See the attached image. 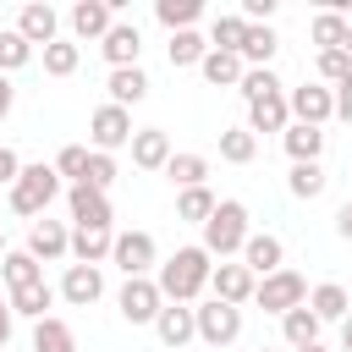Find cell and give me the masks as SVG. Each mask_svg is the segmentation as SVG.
<instances>
[{
  "label": "cell",
  "mask_w": 352,
  "mask_h": 352,
  "mask_svg": "<svg viewBox=\"0 0 352 352\" xmlns=\"http://www.w3.org/2000/svg\"><path fill=\"white\" fill-rule=\"evenodd\" d=\"M11 319H16V314H11V302H6V297H0V346H6V341H11Z\"/></svg>",
  "instance_id": "obj_50"
},
{
  "label": "cell",
  "mask_w": 352,
  "mask_h": 352,
  "mask_svg": "<svg viewBox=\"0 0 352 352\" xmlns=\"http://www.w3.org/2000/svg\"><path fill=\"white\" fill-rule=\"evenodd\" d=\"M236 16H242V22H270V16H275V0H242Z\"/></svg>",
  "instance_id": "obj_45"
},
{
  "label": "cell",
  "mask_w": 352,
  "mask_h": 352,
  "mask_svg": "<svg viewBox=\"0 0 352 352\" xmlns=\"http://www.w3.org/2000/svg\"><path fill=\"white\" fill-rule=\"evenodd\" d=\"M28 60H33V44H28L16 28H0V77L16 72V66H28Z\"/></svg>",
  "instance_id": "obj_39"
},
{
  "label": "cell",
  "mask_w": 352,
  "mask_h": 352,
  "mask_svg": "<svg viewBox=\"0 0 352 352\" xmlns=\"http://www.w3.org/2000/svg\"><path fill=\"white\" fill-rule=\"evenodd\" d=\"M55 176H60V182H72V187H77V182H82V176H88V148H82V143H66V148H60V154H55Z\"/></svg>",
  "instance_id": "obj_41"
},
{
  "label": "cell",
  "mask_w": 352,
  "mask_h": 352,
  "mask_svg": "<svg viewBox=\"0 0 352 352\" xmlns=\"http://www.w3.org/2000/svg\"><path fill=\"white\" fill-rule=\"evenodd\" d=\"M198 72H204L209 88H236L248 66H242V55H231V50H209V55L198 60Z\"/></svg>",
  "instance_id": "obj_24"
},
{
  "label": "cell",
  "mask_w": 352,
  "mask_h": 352,
  "mask_svg": "<svg viewBox=\"0 0 352 352\" xmlns=\"http://www.w3.org/2000/svg\"><path fill=\"white\" fill-rule=\"evenodd\" d=\"M341 352H352V314L341 319Z\"/></svg>",
  "instance_id": "obj_51"
},
{
  "label": "cell",
  "mask_w": 352,
  "mask_h": 352,
  "mask_svg": "<svg viewBox=\"0 0 352 352\" xmlns=\"http://www.w3.org/2000/svg\"><path fill=\"white\" fill-rule=\"evenodd\" d=\"M33 352H77L72 324H66V319H55V314L33 319Z\"/></svg>",
  "instance_id": "obj_26"
},
{
  "label": "cell",
  "mask_w": 352,
  "mask_h": 352,
  "mask_svg": "<svg viewBox=\"0 0 352 352\" xmlns=\"http://www.w3.org/2000/svg\"><path fill=\"white\" fill-rule=\"evenodd\" d=\"M28 253H33L38 264L66 258V253H72V231H66L60 220H33V231H28Z\"/></svg>",
  "instance_id": "obj_17"
},
{
  "label": "cell",
  "mask_w": 352,
  "mask_h": 352,
  "mask_svg": "<svg viewBox=\"0 0 352 352\" xmlns=\"http://www.w3.org/2000/svg\"><path fill=\"white\" fill-rule=\"evenodd\" d=\"M110 182H116V160H110V154H94V148H88V176H82L77 187H94V192H110Z\"/></svg>",
  "instance_id": "obj_42"
},
{
  "label": "cell",
  "mask_w": 352,
  "mask_h": 352,
  "mask_svg": "<svg viewBox=\"0 0 352 352\" xmlns=\"http://www.w3.org/2000/svg\"><path fill=\"white\" fill-rule=\"evenodd\" d=\"M297 352H330V346H319V341H314V346H297Z\"/></svg>",
  "instance_id": "obj_52"
},
{
  "label": "cell",
  "mask_w": 352,
  "mask_h": 352,
  "mask_svg": "<svg viewBox=\"0 0 352 352\" xmlns=\"http://www.w3.org/2000/svg\"><path fill=\"white\" fill-rule=\"evenodd\" d=\"M11 104H16V88H11V77H0V121L11 116Z\"/></svg>",
  "instance_id": "obj_49"
},
{
  "label": "cell",
  "mask_w": 352,
  "mask_h": 352,
  "mask_svg": "<svg viewBox=\"0 0 352 352\" xmlns=\"http://www.w3.org/2000/svg\"><path fill=\"white\" fill-rule=\"evenodd\" d=\"M16 176H22V160H16V148H6V143H0V187H11Z\"/></svg>",
  "instance_id": "obj_47"
},
{
  "label": "cell",
  "mask_w": 352,
  "mask_h": 352,
  "mask_svg": "<svg viewBox=\"0 0 352 352\" xmlns=\"http://www.w3.org/2000/svg\"><path fill=\"white\" fill-rule=\"evenodd\" d=\"M16 33H22L28 44H55V38H60V16H55V6H44V0L22 6V16H16Z\"/></svg>",
  "instance_id": "obj_19"
},
{
  "label": "cell",
  "mask_w": 352,
  "mask_h": 352,
  "mask_svg": "<svg viewBox=\"0 0 352 352\" xmlns=\"http://www.w3.org/2000/svg\"><path fill=\"white\" fill-rule=\"evenodd\" d=\"M6 302H11V314H28V319H44V308L55 302V286H50V280H28V286H16V292H11Z\"/></svg>",
  "instance_id": "obj_28"
},
{
  "label": "cell",
  "mask_w": 352,
  "mask_h": 352,
  "mask_svg": "<svg viewBox=\"0 0 352 352\" xmlns=\"http://www.w3.org/2000/svg\"><path fill=\"white\" fill-rule=\"evenodd\" d=\"M110 242H116V231H72V258L77 264H104Z\"/></svg>",
  "instance_id": "obj_34"
},
{
  "label": "cell",
  "mask_w": 352,
  "mask_h": 352,
  "mask_svg": "<svg viewBox=\"0 0 352 352\" xmlns=\"http://www.w3.org/2000/svg\"><path fill=\"white\" fill-rule=\"evenodd\" d=\"M242 33H248V22H242L236 11H226V16L209 22V50H231V55H236V50H242Z\"/></svg>",
  "instance_id": "obj_36"
},
{
  "label": "cell",
  "mask_w": 352,
  "mask_h": 352,
  "mask_svg": "<svg viewBox=\"0 0 352 352\" xmlns=\"http://www.w3.org/2000/svg\"><path fill=\"white\" fill-rule=\"evenodd\" d=\"M346 22H352V16L330 11V6H324V11H319V16L308 22V38L319 44V55H324V50H346Z\"/></svg>",
  "instance_id": "obj_27"
},
{
  "label": "cell",
  "mask_w": 352,
  "mask_h": 352,
  "mask_svg": "<svg viewBox=\"0 0 352 352\" xmlns=\"http://www.w3.org/2000/svg\"><path fill=\"white\" fill-rule=\"evenodd\" d=\"M165 55H170V66H198V60L209 55V38H204L198 28H187V33H170Z\"/></svg>",
  "instance_id": "obj_31"
},
{
  "label": "cell",
  "mask_w": 352,
  "mask_h": 352,
  "mask_svg": "<svg viewBox=\"0 0 352 352\" xmlns=\"http://www.w3.org/2000/svg\"><path fill=\"white\" fill-rule=\"evenodd\" d=\"M258 352H275V346H258Z\"/></svg>",
  "instance_id": "obj_55"
},
{
  "label": "cell",
  "mask_w": 352,
  "mask_h": 352,
  "mask_svg": "<svg viewBox=\"0 0 352 352\" xmlns=\"http://www.w3.org/2000/svg\"><path fill=\"white\" fill-rule=\"evenodd\" d=\"M330 104H336V116H341V121H352V77L330 88Z\"/></svg>",
  "instance_id": "obj_46"
},
{
  "label": "cell",
  "mask_w": 352,
  "mask_h": 352,
  "mask_svg": "<svg viewBox=\"0 0 352 352\" xmlns=\"http://www.w3.org/2000/svg\"><path fill=\"white\" fill-rule=\"evenodd\" d=\"M116 308H121V319H126V324H154V319H160V308H165V297H160L154 275H138V280H126V286H121Z\"/></svg>",
  "instance_id": "obj_7"
},
{
  "label": "cell",
  "mask_w": 352,
  "mask_h": 352,
  "mask_svg": "<svg viewBox=\"0 0 352 352\" xmlns=\"http://www.w3.org/2000/svg\"><path fill=\"white\" fill-rule=\"evenodd\" d=\"M60 297H66L72 308L99 302V297H104V275H99V264H66V275H60Z\"/></svg>",
  "instance_id": "obj_15"
},
{
  "label": "cell",
  "mask_w": 352,
  "mask_h": 352,
  "mask_svg": "<svg viewBox=\"0 0 352 352\" xmlns=\"http://www.w3.org/2000/svg\"><path fill=\"white\" fill-rule=\"evenodd\" d=\"M0 275H6V286L16 292V286H28V280H44V264H38L28 248H22V253H11V248H6V258H0Z\"/></svg>",
  "instance_id": "obj_35"
},
{
  "label": "cell",
  "mask_w": 352,
  "mask_h": 352,
  "mask_svg": "<svg viewBox=\"0 0 352 352\" xmlns=\"http://www.w3.org/2000/svg\"><path fill=\"white\" fill-rule=\"evenodd\" d=\"M154 16H160V28L187 33V28L204 16V0H154Z\"/></svg>",
  "instance_id": "obj_30"
},
{
  "label": "cell",
  "mask_w": 352,
  "mask_h": 352,
  "mask_svg": "<svg viewBox=\"0 0 352 352\" xmlns=\"http://www.w3.org/2000/svg\"><path fill=\"white\" fill-rule=\"evenodd\" d=\"M280 336H286V346H292V352H297V346H314V341H319V319H314V308L302 302V308L280 314Z\"/></svg>",
  "instance_id": "obj_29"
},
{
  "label": "cell",
  "mask_w": 352,
  "mask_h": 352,
  "mask_svg": "<svg viewBox=\"0 0 352 352\" xmlns=\"http://www.w3.org/2000/svg\"><path fill=\"white\" fill-rule=\"evenodd\" d=\"M110 104H121V110H132V104H143L148 99V72L143 66H121V72H110Z\"/></svg>",
  "instance_id": "obj_21"
},
{
  "label": "cell",
  "mask_w": 352,
  "mask_h": 352,
  "mask_svg": "<svg viewBox=\"0 0 352 352\" xmlns=\"http://www.w3.org/2000/svg\"><path fill=\"white\" fill-rule=\"evenodd\" d=\"M110 264H116L126 280L148 275V270H154V236H148V231H116V242H110Z\"/></svg>",
  "instance_id": "obj_6"
},
{
  "label": "cell",
  "mask_w": 352,
  "mask_h": 352,
  "mask_svg": "<svg viewBox=\"0 0 352 352\" xmlns=\"http://www.w3.org/2000/svg\"><path fill=\"white\" fill-rule=\"evenodd\" d=\"M0 258H6V236H0Z\"/></svg>",
  "instance_id": "obj_54"
},
{
  "label": "cell",
  "mask_w": 352,
  "mask_h": 352,
  "mask_svg": "<svg viewBox=\"0 0 352 352\" xmlns=\"http://www.w3.org/2000/svg\"><path fill=\"white\" fill-rule=\"evenodd\" d=\"M253 302H258L264 314H292V308L308 302V280H302L297 270H275V275H264V280L253 286Z\"/></svg>",
  "instance_id": "obj_4"
},
{
  "label": "cell",
  "mask_w": 352,
  "mask_h": 352,
  "mask_svg": "<svg viewBox=\"0 0 352 352\" xmlns=\"http://www.w3.org/2000/svg\"><path fill=\"white\" fill-rule=\"evenodd\" d=\"M336 236H346V242H352V198L336 209Z\"/></svg>",
  "instance_id": "obj_48"
},
{
  "label": "cell",
  "mask_w": 352,
  "mask_h": 352,
  "mask_svg": "<svg viewBox=\"0 0 352 352\" xmlns=\"http://www.w3.org/2000/svg\"><path fill=\"white\" fill-rule=\"evenodd\" d=\"M286 126H292L286 94H264V99L248 104V132H253V138H258V132H286Z\"/></svg>",
  "instance_id": "obj_20"
},
{
  "label": "cell",
  "mask_w": 352,
  "mask_h": 352,
  "mask_svg": "<svg viewBox=\"0 0 352 352\" xmlns=\"http://www.w3.org/2000/svg\"><path fill=\"white\" fill-rule=\"evenodd\" d=\"M275 50H280V38H275V28L270 22H248V33H242V66H270L275 60Z\"/></svg>",
  "instance_id": "obj_23"
},
{
  "label": "cell",
  "mask_w": 352,
  "mask_h": 352,
  "mask_svg": "<svg viewBox=\"0 0 352 352\" xmlns=\"http://www.w3.org/2000/svg\"><path fill=\"white\" fill-rule=\"evenodd\" d=\"M258 154V138L248 132V126H231V132H220V160H231V165H248Z\"/></svg>",
  "instance_id": "obj_38"
},
{
  "label": "cell",
  "mask_w": 352,
  "mask_h": 352,
  "mask_svg": "<svg viewBox=\"0 0 352 352\" xmlns=\"http://www.w3.org/2000/svg\"><path fill=\"white\" fill-rule=\"evenodd\" d=\"M214 192L209 187H187V192H176V220H187V226H204L209 214H214Z\"/></svg>",
  "instance_id": "obj_33"
},
{
  "label": "cell",
  "mask_w": 352,
  "mask_h": 352,
  "mask_svg": "<svg viewBox=\"0 0 352 352\" xmlns=\"http://www.w3.org/2000/svg\"><path fill=\"white\" fill-rule=\"evenodd\" d=\"M242 242H248V204H236V198H220L214 204V214L204 220V253L209 258H231V253H242Z\"/></svg>",
  "instance_id": "obj_2"
},
{
  "label": "cell",
  "mask_w": 352,
  "mask_h": 352,
  "mask_svg": "<svg viewBox=\"0 0 352 352\" xmlns=\"http://www.w3.org/2000/svg\"><path fill=\"white\" fill-rule=\"evenodd\" d=\"M346 77H352V55H346V50H324V55H319V82L336 88V82H346Z\"/></svg>",
  "instance_id": "obj_44"
},
{
  "label": "cell",
  "mask_w": 352,
  "mask_h": 352,
  "mask_svg": "<svg viewBox=\"0 0 352 352\" xmlns=\"http://www.w3.org/2000/svg\"><path fill=\"white\" fill-rule=\"evenodd\" d=\"M55 192H60V176H55V165H22V176L11 182V209H16V214H33V220H44V209L55 204Z\"/></svg>",
  "instance_id": "obj_3"
},
{
  "label": "cell",
  "mask_w": 352,
  "mask_h": 352,
  "mask_svg": "<svg viewBox=\"0 0 352 352\" xmlns=\"http://www.w3.org/2000/svg\"><path fill=\"white\" fill-rule=\"evenodd\" d=\"M253 270L248 264H214L209 270V292H214V302H231V308H242L248 297H253Z\"/></svg>",
  "instance_id": "obj_12"
},
{
  "label": "cell",
  "mask_w": 352,
  "mask_h": 352,
  "mask_svg": "<svg viewBox=\"0 0 352 352\" xmlns=\"http://www.w3.org/2000/svg\"><path fill=\"white\" fill-rule=\"evenodd\" d=\"M116 16H121V0H77V6H72V33L99 44V38L116 28Z\"/></svg>",
  "instance_id": "obj_10"
},
{
  "label": "cell",
  "mask_w": 352,
  "mask_h": 352,
  "mask_svg": "<svg viewBox=\"0 0 352 352\" xmlns=\"http://www.w3.org/2000/svg\"><path fill=\"white\" fill-rule=\"evenodd\" d=\"M170 154H176V148H170V132H165V126L132 132V165H138V170H165Z\"/></svg>",
  "instance_id": "obj_16"
},
{
  "label": "cell",
  "mask_w": 352,
  "mask_h": 352,
  "mask_svg": "<svg viewBox=\"0 0 352 352\" xmlns=\"http://www.w3.org/2000/svg\"><path fill=\"white\" fill-rule=\"evenodd\" d=\"M236 94L253 104V99H264V94H280V77H275L270 66H248V72H242V82H236Z\"/></svg>",
  "instance_id": "obj_40"
},
{
  "label": "cell",
  "mask_w": 352,
  "mask_h": 352,
  "mask_svg": "<svg viewBox=\"0 0 352 352\" xmlns=\"http://www.w3.org/2000/svg\"><path fill=\"white\" fill-rule=\"evenodd\" d=\"M286 110H292V121H297V126H324V121L336 116V104H330V88H324V82H302V88H292V94H286Z\"/></svg>",
  "instance_id": "obj_9"
},
{
  "label": "cell",
  "mask_w": 352,
  "mask_h": 352,
  "mask_svg": "<svg viewBox=\"0 0 352 352\" xmlns=\"http://www.w3.org/2000/svg\"><path fill=\"white\" fill-rule=\"evenodd\" d=\"M242 264L253 270V280L286 270V248H280V236H275V231H248V242H242Z\"/></svg>",
  "instance_id": "obj_11"
},
{
  "label": "cell",
  "mask_w": 352,
  "mask_h": 352,
  "mask_svg": "<svg viewBox=\"0 0 352 352\" xmlns=\"http://www.w3.org/2000/svg\"><path fill=\"white\" fill-rule=\"evenodd\" d=\"M308 308H314V319H319V324H330V319L341 324V319L352 314V297H346V286L324 280V286H314V292H308Z\"/></svg>",
  "instance_id": "obj_25"
},
{
  "label": "cell",
  "mask_w": 352,
  "mask_h": 352,
  "mask_svg": "<svg viewBox=\"0 0 352 352\" xmlns=\"http://www.w3.org/2000/svg\"><path fill=\"white\" fill-rule=\"evenodd\" d=\"M88 138H94V154H110V148L132 143V110H121V104H99V110L88 116Z\"/></svg>",
  "instance_id": "obj_8"
},
{
  "label": "cell",
  "mask_w": 352,
  "mask_h": 352,
  "mask_svg": "<svg viewBox=\"0 0 352 352\" xmlns=\"http://www.w3.org/2000/svg\"><path fill=\"white\" fill-rule=\"evenodd\" d=\"M165 176H170L182 192H187V187H204L209 160H204V154H170V160H165Z\"/></svg>",
  "instance_id": "obj_32"
},
{
  "label": "cell",
  "mask_w": 352,
  "mask_h": 352,
  "mask_svg": "<svg viewBox=\"0 0 352 352\" xmlns=\"http://www.w3.org/2000/svg\"><path fill=\"white\" fill-rule=\"evenodd\" d=\"M66 209H72L77 231H110V198H104V192L72 187V192H66Z\"/></svg>",
  "instance_id": "obj_14"
},
{
  "label": "cell",
  "mask_w": 352,
  "mask_h": 352,
  "mask_svg": "<svg viewBox=\"0 0 352 352\" xmlns=\"http://www.w3.org/2000/svg\"><path fill=\"white\" fill-rule=\"evenodd\" d=\"M286 187H292L297 198H319V192H324V170H319V165H292Z\"/></svg>",
  "instance_id": "obj_43"
},
{
  "label": "cell",
  "mask_w": 352,
  "mask_h": 352,
  "mask_svg": "<svg viewBox=\"0 0 352 352\" xmlns=\"http://www.w3.org/2000/svg\"><path fill=\"white\" fill-rule=\"evenodd\" d=\"M280 143H286V154H292V165H319V154H324V126H286L280 132Z\"/></svg>",
  "instance_id": "obj_22"
},
{
  "label": "cell",
  "mask_w": 352,
  "mask_h": 352,
  "mask_svg": "<svg viewBox=\"0 0 352 352\" xmlns=\"http://www.w3.org/2000/svg\"><path fill=\"white\" fill-rule=\"evenodd\" d=\"M154 336L176 352V346H187V341H198V324H192V308L187 302H165L160 308V319H154Z\"/></svg>",
  "instance_id": "obj_18"
},
{
  "label": "cell",
  "mask_w": 352,
  "mask_h": 352,
  "mask_svg": "<svg viewBox=\"0 0 352 352\" xmlns=\"http://www.w3.org/2000/svg\"><path fill=\"white\" fill-rule=\"evenodd\" d=\"M77 60H82V50H77L72 38L44 44V72H50V77H72V72H77Z\"/></svg>",
  "instance_id": "obj_37"
},
{
  "label": "cell",
  "mask_w": 352,
  "mask_h": 352,
  "mask_svg": "<svg viewBox=\"0 0 352 352\" xmlns=\"http://www.w3.org/2000/svg\"><path fill=\"white\" fill-rule=\"evenodd\" d=\"M99 50H104L110 72H121V66H138V55H143V33H138V22H121V16H116V28L99 38Z\"/></svg>",
  "instance_id": "obj_13"
},
{
  "label": "cell",
  "mask_w": 352,
  "mask_h": 352,
  "mask_svg": "<svg viewBox=\"0 0 352 352\" xmlns=\"http://www.w3.org/2000/svg\"><path fill=\"white\" fill-rule=\"evenodd\" d=\"M346 55H352V22H346Z\"/></svg>",
  "instance_id": "obj_53"
},
{
  "label": "cell",
  "mask_w": 352,
  "mask_h": 352,
  "mask_svg": "<svg viewBox=\"0 0 352 352\" xmlns=\"http://www.w3.org/2000/svg\"><path fill=\"white\" fill-rule=\"evenodd\" d=\"M209 270H214V258H209L204 248H176V253L160 264L154 286H160L165 302H187V308H192V297L209 286Z\"/></svg>",
  "instance_id": "obj_1"
},
{
  "label": "cell",
  "mask_w": 352,
  "mask_h": 352,
  "mask_svg": "<svg viewBox=\"0 0 352 352\" xmlns=\"http://www.w3.org/2000/svg\"><path fill=\"white\" fill-rule=\"evenodd\" d=\"M192 324H198V341H204V346H231V341L242 336V308L209 297L204 308H192Z\"/></svg>",
  "instance_id": "obj_5"
}]
</instances>
